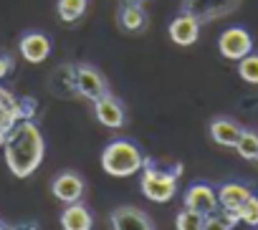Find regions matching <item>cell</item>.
Returning <instances> with one entry per match:
<instances>
[{
	"label": "cell",
	"instance_id": "24",
	"mask_svg": "<svg viewBox=\"0 0 258 230\" xmlns=\"http://www.w3.org/2000/svg\"><path fill=\"white\" fill-rule=\"evenodd\" d=\"M13 71V58L8 53H0V79H6Z\"/></svg>",
	"mask_w": 258,
	"mask_h": 230
},
{
	"label": "cell",
	"instance_id": "17",
	"mask_svg": "<svg viewBox=\"0 0 258 230\" xmlns=\"http://www.w3.org/2000/svg\"><path fill=\"white\" fill-rule=\"evenodd\" d=\"M250 195H253L250 187H245V185H240V182H225V185H220V190H218L220 210H235V212H240L243 202H245Z\"/></svg>",
	"mask_w": 258,
	"mask_h": 230
},
{
	"label": "cell",
	"instance_id": "15",
	"mask_svg": "<svg viewBox=\"0 0 258 230\" xmlns=\"http://www.w3.org/2000/svg\"><path fill=\"white\" fill-rule=\"evenodd\" d=\"M119 26L129 33H140L147 26V13L142 8L140 0H121V11H119Z\"/></svg>",
	"mask_w": 258,
	"mask_h": 230
},
{
	"label": "cell",
	"instance_id": "11",
	"mask_svg": "<svg viewBox=\"0 0 258 230\" xmlns=\"http://www.w3.org/2000/svg\"><path fill=\"white\" fill-rule=\"evenodd\" d=\"M94 111H96V119H99L104 127H109V129L124 127V106H121V101H119L116 96H111L109 91L94 101Z\"/></svg>",
	"mask_w": 258,
	"mask_h": 230
},
{
	"label": "cell",
	"instance_id": "5",
	"mask_svg": "<svg viewBox=\"0 0 258 230\" xmlns=\"http://www.w3.org/2000/svg\"><path fill=\"white\" fill-rule=\"evenodd\" d=\"M74 84H76V94L89 99V101H96L99 96H104L109 91V84L101 76V71H96L89 63L74 66Z\"/></svg>",
	"mask_w": 258,
	"mask_h": 230
},
{
	"label": "cell",
	"instance_id": "19",
	"mask_svg": "<svg viewBox=\"0 0 258 230\" xmlns=\"http://www.w3.org/2000/svg\"><path fill=\"white\" fill-rule=\"evenodd\" d=\"M238 155L243 160H258V132H250V129H243L238 144H235Z\"/></svg>",
	"mask_w": 258,
	"mask_h": 230
},
{
	"label": "cell",
	"instance_id": "20",
	"mask_svg": "<svg viewBox=\"0 0 258 230\" xmlns=\"http://www.w3.org/2000/svg\"><path fill=\"white\" fill-rule=\"evenodd\" d=\"M238 73H240V79H243L245 84L258 86V53L250 51L245 58H240V61H238Z\"/></svg>",
	"mask_w": 258,
	"mask_h": 230
},
{
	"label": "cell",
	"instance_id": "4",
	"mask_svg": "<svg viewBox=\"0 0 258 230\" xmlns=\"http://www.w3.org/2000/svg\"><path fill=\"white\" fill-rule=\"evenodd\" d=\"M36 114V101L33 99H18L13 91L0 86V147L6 137L13 132V127L23 119H33Z\"/></svg>",
	"mask_w": 258,
	"mask_h": 230
},
{
	"label": "cell",
	"instance_id": "23",
	"mask_svg": "<svg viewBox=\"0 0 258 230\" xmlns=\"http://www.w3.org/2000/svg\"><path fill=\"white\" fill-rule=\"evenodd\" d=\"M203 230H233V227L225 222V217L220 212H213L203 220Z\"/></svg>",
	"mask_w": 258,
	"mask_h": 230
},
{
	"label": "cell",
	"instance_id": "21",
	"mask_svg": "<svg viewBox=\"0 0 258 230\" xmlns=\"http://www.w3.org/2000/svg\"><path fill=\"white\" fill-rule=\"evenodd\" d=\"M203 215L192 212L190 207H182L177 215H175V227L177 230H203Z\"/></svg>",
	"mask_w": 258,
	"mask_h": 230
},
{
	"label": "cell",
	"instance_id": "2",
	"mask_svg": "<svg viewBox=\"0 0 258 230\" xmlns=\"http://www.w3.org/2000/svg\"><path fill=\"white\" fill-rule=\"evenodd\" d=\"M145 160L147 157L140 152V147L126 139H114L101 152V167L111 177H132V175L142 172Z\"/></svg>",
	"mask_w": 258,
	"mask_h": 230
},
{
	"label": "cell",
	"instance_id": "6",
	"mask_svg": "<svg viewBox=\"0 0 258 230\" xmlns=\"http://www.w3.org/2000/svg\"><path fill=\"white\" fill-rule=\"evenodd\" d=\"M218 51H220V56L228 58V61H240V58H245V56L253 51V38H250V33H248L245 28H240V26L228 28V31H223L220 38H218Z\"/></svg>",
	"mask_w": 258,
	"mask_h": 230
},
{
	"label": "cell",
	"instance_id": "3",
	"mask_svg": "<svg viewBox=\"0 0 258 230\" xmlns=\"http://www.w3.org/2000/svg\"><path fill=\"white\" fill-rule=\"evenodd\" d=\"M182 167H172V170H162L157 167L152 160H145L142 167V180H140V190L147 200L152 202H170L177 195V177H180Z\"/></svg>",
	"mask_w": 258,
	"mask_h": 230
},
{
	"label": "cell",
	"instance_id": "13",
	"mask_svg": "<svg viewBox=\"0 0 258 230\" xmlns=\"http://www.w3.org/2000/svg\"><path fill=\"white\" fill-rule=\"evenodd\" d=\"M238 0H187L185 3V13L195 16L198 21H213L220 18L225 13H230V8Z\"/></svg>",
	"mask_w": 258,
	"mask_h": 230
},
{
	"label": "cell",
	"instance_id": "22",
	"mask_svg": "<svg viewBox=\"0 0 258 230\" xmlns=\"http://www.w3.org/2000/svg\"><path fill=\"white\" fill-rule=\"evenodd\" d=\"M240 220L250 227H258V195H250L240 207Z\"/></svg>",
	"mask_w": 258,
	"mask_h": 230
},
{
	"label": "cell",
	"instance_id": "8",
	"mask_svg": "<svg viewBox=\"0 0 258 230\" xmlns=\"http://www.w3.org/2000/svg\"><path fill=\"white\" fill-rule=\"evenodd\" d=\"M109 220H111L114 230H155L150 215L135 205H121V207L111 210Z\"/></svg>",
	"mask_w": 258,
	"mask_h": 230
},
{
	"label": "cell",
	"instance_id": "7",
	"mask_svg": "<svg viewBox=\"0 0 258 230\" xmlns=\"http://www.w3.org/2000/svg\"><path fill=\"white\" fill-rule=\"evenodd\" d=\"M182 202H185V207H190L192 212H198V215H203V217L218 212V207H220L218 192H215L208 182H195V185H190V187L185 190V195H182Z\"/></svg>",
	"mask_w": 258,
	"mask_h": 230
},
{
	"label": "cell",
	"instance_id": "25",
	"mask_svg": "<svg viewBox=\"0 0 258 230\" xmlns=\"http://www.w3.org/2000/svg\"><path fill=\"white\" fill-rule=\"evenodd\" d=\"M0 230H8V227H6V225H3V222H0Z\"/></svg>",
	"mask_w": 258,
	"mask_h": 230
},
{
	"label": "cell",
	"instance_id": "9",
	"mask_svg": "<svg viewBox=\"0 0 258 230\" xmlns=\"http://www.w3.org/2000/svg\"><path fill=\"white\" fill-rule=\"evenodd\" d=\"M167 33H170V41H172L175 46L187 48V46H192V43L200 38V21H198L195 16H190V13H180V16L170 23Z\"/></svg>",
	"mask_w": 258,
	"mask_h": 230
},
{
	"label": "cell",
	"instance_id": "10",
	"mask_svg": "<svg viewBox=\"0 0 258 230\" xmlns=\"http://www.w3.org/2000/svg\"><path fill=\"white\" fill-rule=\"evenodd\" d=\"M51 192L56 195V200H61V202H79L81 200V195H84V180H81V175L79 172H61V175H56L53 177V182H51Z\"/></svg>",
	"mask_w": 258,
	"mask_h": 230
},
{
	"label": "cell",
	"instance_id": "18",
	"mask_svg": "<svg viewBox=\"0 0 258 230\" xmlns=\"http://www.w3.org/2000/svg\"><path fill=\"white\" fill-rule=\"evenodd\" d=\"M89 8V0H58L56 3V11H58V18L63 23H76Z\"/></svg>",
	"mask_w": 258,
	"mask_h": 230
},
{
	"label": "cell",
	"instance_id": "16",
	"mask_svg": "<svg viewBox=\"0 0 258 230\" xmlns=\"http://www.w3.org/2000/svg\"><path fill=\"white\" fill-rule=\"evenodd\" d=\"M61 227L63 230H91L94 217L84 202H69L66 210L61 212Z\"/></svg>",
	"mask_w": 258,
	"mask_h": 230
},
{
	"label": "cell",
	"instance_id": "14",
	"mask_svg": "<svg viewBox=\"0 0 258 230\" xmlns=\"http://www.w3.org/2000/svg\"><path fill=\"white\" fill-rule=\"evenodd\" d=\"M208 132H210V139H213L215 144H220V147H233V149H235V144H238V139H240V134H243V127L235 124V122H230V119H225V117H218V119L210 122Z\"/></svg>",
	"mask_w": 258,
	"mask_h": 230
},
{
	"label": "cell",
	"instance_id": "12",
	"mask_svg": "<svg viewBox=\"0 0 258 230\" xmlns=\"http://www.w3.org/2000/svg\"><path fill=\"white\" fill-rule=\"evenodd\" d=\"M18 51L21 56L28 61V63H43L48 56H51V41L46 33H38V31H31L21 38L18 43Z\"/></svg>",
	"mask_w": 258,
	"mask_h": 230
},
{
	"label": "cell",
	"instance_id": "1",
	"mask_svg": "<svg viewBox=\"0 0 258 230\" xmlns=\"http://www.w3.org/2000/svg\"><path fill=\"white\" fill-rule=\"evenodd\" d=\"M3 152H6V165L8 170L18 177V180H26L31 177L41 162H43V155H46V142H43V134L38 129V124L33 119H23L13 127V132L6 137L3 142Z\"/></svg>",
	"mask_w": 258,
	"mask_h": 230
}]
</instances>
